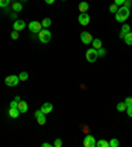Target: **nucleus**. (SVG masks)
<instances>
[{
  "label": "nucleus",
  "mask_w": 132,
  "mask_h": 147,
  "mask_svg": "<svg viewBox=\"0 0 132 147\" xmlns=\"http://www.w3.org/2000/svg\"><path fill=\"white\" fill-rule=\"evenodd\" d=\"M124 41H125V44H127V45H132V32H128V33H125Z\"/></svg>",
  "instance_id": "f3484780"
},
{
  "label": "nucleus",
  "mask_w": 132,
  "mask_h": 147,
  "mask_svg": "<svg viewBox=\"0 0 132 147\" xmlns=\"http://www.w3.org/2000/svg\"><path fill=\"white\" fill-rule=\"evenodd\" d=\"M98 51V57H103V56H106V49L105 48H99L96 49Z\"/></svg>",
  "instance_id": "393cba45"
},
{
  "label": "nucleus",
  "mask_w": 132,
  "mask_h": 147,
  "mask_svg": "<svg viewBox=\"0 0 132 147\" xmlns=\"http://www.w3.org/2000/svg\"><path fill=\"white\" fill-rule=\"evenodd\" d=\"M124 7H127V8H131V5H132V1L131 0H125L124 1V4H123Z\"/></svg>",
  "instance_id": "2f4dec72"
},
{
  "label": "nucleus",
  "mask_w": 132,
  "mask_h": 147,
  "mask_svg": "<svg viewBox=\"0 0 132 147\" xmlns=\"http://www.w3.org/2000/svg\"><path fill=\"white\" fill-rule=\"evenodd\" d=\"M24 1H27V0H24Z\"/></svg>",
  "instance_id": "4c0bfd02"
},
{
  "label": "nucleus",
  "mask_w": 132,
  "mask_h": 147,
  "mask_svg": "<svg viewBox=\"0 0 132 147\" xmlns=\"http://www.w3.org/2000/svg\"><path fill=\"white\" fill-rule=\"evenodd\" d=\"M24 28H25V21L24 20H16L13 23V31H24Z\"/></svg>",
  "instance_id": "9d476101"
},
{
  "label": "nucleus",
  "mask_w": 132,
  "mask_h": 147,
  "mask_svg": "<svg viewBox=\"0 0 132 147\" xmlns=\"http://www.w3.org/2000/svg\"><path fill=\"white\" fill-rule=\"evenodd\" d=\"M78 9L81 11V13L82 12H87L88 11V4L86 3V1H81V3L78 4Z\"/></svg>",
  "instance_id": "ddd939ff"
},
{
  "label": "nucleus",
  "mask_w": 132,
  "mask_h": 147,
  "mask_svg": "<svg viewBox=\"0 0 132 147\" xmlns=\"http://www.w3.org/2000/svg\"><path fill=\"white\" fill-rule=\"evenodd\" d=\"M124 102L127 106H132V97H127V98L124 99Z\"/></svg>",
  "instance_id": "cd10ccee"
},
{
  "label": "nucleus",
  "mask_w": 132,
  "mask_h": 147,
  "mask_svg": "<svg viewBox=\"0 0 132 147\" xmlns=\"http://www.w3.org/2000/svg\"><path fill=\"white\" fill-rule=\"evenodd\" d=\"M78 21H79V24L81 25H88V23H90V16H88L87 12H82V13H79V16H78Z\"/></svg>",
  "instance_id": "0eeeda50"
},
{
  "label": "nucleus",
  "mask_w": 132,
  "mask_h": 147,
  "mask_svg": "<svg viewBox=\"0 0 132 147\" xmlns=\"http://www.w3.org/2000/svg\"><path fill=\"white\" fill-rule=\"evenodd\" d=\"M128 17H129V8L124 7V5H122V7L118 9V12L115 13L116 21H119V23H123V24H124L125 21L128 20Z\"/></svg>",
  "instance_id": "f257e3e1"
},
{
  "label": "nucleus",
  "mask_w": 132,
  "mask_h": 147,
  "mask_svg": "<svg viewBox=\"0 0 132 147\" xmlns=\"http://www.w3.org/2000/svg\"><path fill=\"white\" fill-rule=\"evenodd\" d=\"M41 24H42V27H44V28H49L52 25V20L49 19V17H45L44 20L41 21Z\"/></svg>",
  "instance_id": "a211bd4d"
},
{
  "label": "nucleus",
  "mask_w": 132,
  "mask_h": 147,
  "mask_svg": "<svg viewBox=\"0 0 132 147\" xmlns=\"http://www.w3.org/2000/svg\"><path fill=\"white\" fill-rule=\"evenodd\" d=\"M118 9H119V7L116 4H111V5H110V12H111V13H116Z\"/></svg>",
  "instance_id": "5701e85b"
},
{
  "label": "nucleus",
  "mask_w": 132,
  "mask_h": 147,
  "mask_svg": "<svg viewBox=\"0 0 132 147\" xmlns=\"http://www.w3.org/2000/svg\"><path fill=\"white\" fill-rule=\"evenodd\" d=\"M53 146H54V147H61L62 146V139H60V138H56Z\"/></svg>",
  "instance_id": "a878e982"
},
{
  "label": "nucleus",
  "mask_w": 132,
  "mask_h": 147,
  "mask_svg": "<svg viewBox=\"0 0 132 147\" xmlns=\"http://www.w3.org/2000/svg\"><path fill=\"white\" fill-rule=\"evenodd\" d=\"M50 38H52V33H50V31H48V28H44V29H41V31L38 32V40H40V42H42V44L49 42Z\"/></svg>",
  "instance_id": "f03ea898"
},
{
  "label": "nucleus",
  "mask_w": 132,
  "mask_h": 147,
  "mask_svg": "<svg viewBox=\"0 0 132 147\" xmlns=\"http://www.w3.org/2000/svg\"><path fill=\"white\" fill-rule=\"evenodd\" d=\"M20 114H21L20 110L17 109V107H11V109H9V117H11V118H17Z\"/></svg>",
  "instance_id": "f8f14e48"
},
{
  "label": "nucleus",
  "mask_w": 132,
  "mask_h": 147,
  "mask_svg": "<svg viewBox=\"0 0 132 147\" xmlns=\"http://www.w3.org/2000/svg\"><path fill=\"white\" fill-rule=\"evenodd\" d=\"M28 28H29V31L33 32V33H38V32L42 29V24H41L40 21H31L29 25H28Z\"/></svg>",
  "instance_id": "39448f33"
},
{
  "label": "nucleus",
  "mask_w": 132,
  "mask_h": 147,
  "mask_svg": "<svg viewBox=\"0 0 132 147\" xmlns=\"http://www.w3.org/2000/svg\"><path fill=\"white\" fill-rule=\"evenodd\" d=\"M40 110L45 114V115H46V114H49V113H52V111H53V105H52L50 102H45L44 105L40 107Z\"/></svg>",
  "instance_id": "1a4fd4ad"
},
{
  "label": "nucleus",
  "mask_w": 132,
  "mask_h": 147,
  "mask_svg": "<svg viewBox=\"0 0 132 147\" xmlns=\"http://www.w3.org/2000/svg\"><path fill=\"white\" fill-rule=\"evenodd\" d=\"M125 111H127V114H128L129 118H132V106H127V109H125Z\"/></svg>",
  "instance_id": "c756f323"
},
{
  "label": "nucleus",
  "mask_w": 132,
  "mask_h": 147,
  "mask_svg": "<svg viewBox=\"0 0 132 147\" xmlns=\"http://www.w3.org/2000/svg\"><path fill=\"white\" fill-rule=\"evenodd\" d=\"M17 105H19V102H17V101H15V99H13V101L11 102V105H9V106H11V107H17Z\"/></svg>",
  "instance_id": "473e14b6"
},
{
  "label": "nucleus",
  "mask_w": 132,
  "mask_h": 147,
  "mask_svg": "<svg viewBox=\"0 0 132 147\" xmlns=\"http://www.w3.org/2000/svg\"><path fill=\"white\" fill-rule=\"evenodd\" d=\"M36 119H37V123H38V125H45V123H46V117H45V114H42V115L37 117Z\"/></svg>",
  "instance_id": "aec40b11"
},
{
  "label": "nucleus",
  "mask_w": 132,
  "mask_h": 147,
  "mask_svg": "<svg viewBox=\"0 0 132 147\" xmlns=\"http://www.w3.org/2000/svg\"><path fill=\"white\" fill-rule=\"evenodd\" d=\"M109 144H110V147H119V140L116 138H112L109 142Z\"/></svg>",
  "instance_id": "412c9836"
},
{
  "label": "nucleus",
  "mask_w": 132,
  "mask_h": 147,
  "mask_svg": "<svg viewBox=\"0 0 132 147\" xmlns=\"http://www.w3.org/2000/svg\"><path fill=\"white\" fill-rule=\"evenodd\" d=\"M124 1L125 0H114V4H116V5H123V4H124Z\"/></svg>",
  "instance_id": "7c9ffc66"
},
{
  "label": "nucleus",
  "mask_w": 132,
  "mask_h": 147,
  "mask_svg": "<svg viewBox=\"0 0 132 147\" xmlns=\"http://www.w3.org/2000/svg\"><path fill=\"white\" fill-rule=\"evenodd\" d=\"M83 146L85 147H95L96 146V140L92 135H86L83 139Z\"/></svg>",
  "instance_id": "423d86ee"
},
{
  "label": "nucleus",
  "mask_w": 132,
  "mask_h": 147,
  "mask_svg": "<svg viewBox=\"0 0 132 147\" xmlns=\"http://www.w3.org/2000/svg\"><path fill=\"white\" fill-rule=\"evenodd\" d=\"M96 146H98V147H110V144H109V142H107V140L99 139L98 142H96Z\"/></svg>",
  "instance_id": "6ab92c4d"
},
{
  "label": "nucleus",
  "mask_w": 132,
  "mask_h": 147,
  "mask_svg": "<svg viewBox=\"0 0 132 147\" xmlns=\"http://www.w3.org/2000/svg\"><path fill=\"white\" fill-rule=\"evenodd\" d=\"M11 38H13V40H17V38H19V32H17V31L12 32V33H11Z\"/></svg>",
  "instance_id": "c85d7f7f"
},
{
  "label": "nucleus",
  "mask_w": 132,
  "mask_h": 147,
  "mask_svg": "<svg viewBox=\"0 0 132 147\" xmlns=\"http://www.w3.org/2000/svg\"><path fill=\"white\" fill-rule=\"evenodd\" d=\"M119 37L122 38V40H124V37H125V33H124V32H122V31H120V33H119Z\"/></svg>",
  "instance_id": "72a5a7b5"
},
{
  "label": "nucleus",
  "mask_w": 132,
  "mask_h": 147,
  "mask_svg": "<svg viewBox=\"0 0 132 147\" xmlns=\"http://www.w3.org/2000/svg\"><path fill=\"white\" fill-rule=\"evenodd\" d=\"M92 48H95V49H99V48H102V41L99 40V38H92Z\"/></svg>",
  "instance_id": "dca6fc26"
},
{
  "label": "nucleus",
  "mask_w": 132,
  "mask_h": 147,
  "mask_svg": "<svg viewBox=\"0 0 132 147\" xmlns=\"http://www.w3.org/2000/svg\"><path fill=\"white\" fill-rule=\"evenodd\" d=\"M62 1H65V0H62Z\"/></svg>",
  "instance_id": "58836bf2"
},
{
  "label": "nucleus",
  "mask_w": 132,
  "mask_h": 147,
  "mask_svg": "<svg viewBox=\"0 0 132 147\" xmlns=\"http://www.w3.org/2000/svg\"><path fill=\"white\" fill-rule=\"evenodd\" d=\"M8 4H9V0H0V7H1V8L7 7Z\"/></svg>",
  "instance_id": "bb28decb"
},
{
  "label": "nucleus",
  "mask_w": 132,
  "mask_h": 147,
  "mask_svg": "<svg viewBox=\"0 0 132 147\" xmlns=\"http://www.w3.org/2000/svg\"><path fill=\"white\" fill-rule=\"evenodd\" d=\"M19 81H20V78H19V76H8V77H5V80H4V82H5V85L7 86H16L19 85Z\"/></svg>",
  "instance_id": "20e7f679"
},
{
  "label": "nucleus",
  "mask_w": 132,
  "mask_h": 147,
  "mask_svg": "<svg viewBox=\"0 0 132 147\" xmlns=\"http://www.w3.org/2000/svg\"><path fill=\"white\" fill-rule=\"evenodd\" d=\"M122 32H124V33H128V32H131V27H129L128 24H123Z\"/></svg>",
  "instance_id": "b1692460"
},
{
  "label": "nucleus",
  "mask_w": 132,
  "mask_h": 147,
  "mask_svg": "<svg viewBox=\"0 0 132 147\" xmlns=\"http://www.w3.org/2000/svg\"><path fill=\"white\" fill-rule=\"evenodd\" d=\"M17 109L20 110V113H27L28 111V103L25 101H20L17 105Z\"/></svg>",
  "instance_id": "9b49d317"
},
{
  "label": "nucleus",
  "mask_w": 132,
  "mask_h": 147,
  "mask_svg": "<svg viewBox=\"0 0 132 147\" xmlns=\"http://www.w3.org/2000/svg\"><path fill=\"white\" fill-rule=\"evenodd\" d=\"M12 11H15V12H20V11H23V4L19 3V1L13 3L12 4Z\"/></svg>",
  "instance_id": "4468645a"
},
{
  "label": "nucleus",
  "mask_w": 132,
  "mask_h": 147,
  "mask_svg": "<svg viewBox=\"0 0 132 147\" xmlns=\"http://www.w3.org/2000/svg\"><path fill=\"white\" fill-rule=\"evenodd\" d=\"M52 146H53V144L46 143V142H45V143H42V147H52Z\"/></svg>",
  "instance_id": "f704fd0d"
},
{
  "label": "nucleus",
  "mask_w": 132,
  "mask_h": 147,
  "mask_svg": "<svg viewBox=\"0 0 132 147\" xmlns=\"http://www.w3.org/2000/svg\"><path fill=\"white\" fill-rule=\"evenodd\" d=\"M15 101H17V102H20V101H21V98H20V97H19V96H16V97H15Z\"/></svg>",
  "instance_id": "e433bc0d"
},
{
  "label": "nucleus",
  "mask_w": 132,
  "mask_h": 147,
  "mask_svg": "<svg viewBox=\"0 0 132 147\" xmlns=\"http://www.w3.org/2000/svg\"><path fill=\"white\" fill-rule=\"evenodd\" d=\"M86 60H87L88 62H95L96 61V58H98V51L95 48H91L88 49L87 52H86Z\"/></svg>",
  "instance_id": "7ed1b4c3"
},
{
  "label": "nucleus",
  "mask_w": 132,
  "mask_h": 147,
  "mask_svg": "<svg viewBox=\"0 0 132 147\" xmlns=\"http://www.w3.org/2000/svg\"><path fill=\"white\" fill-rule=\"evenodd\" d=\"M28 77H29V74H28L27 72H21L20 74H19V78H20V81H27Z\"/></svg>",
  "instance_id": "4be33fe9"
},
{
  "label": "nucleus",
  "mask_w": 132,
  "mask_h": 147,
  "mask_svg": "<svg viewBox=\"0 0 132 147\" xmlns=\"http://www.w3.org/2000/svg\"><path fill=\"white\" fill-rule=\"evenodd\" d=\"M45 3L46 4H53L54 3V0H45Z\"/></svg>",
  "instance_id": "c9c22d12"
},
{
  "label": "nucleus",
  "mask_w": 132,
  "mask_h": 147,
  "mask_svg": "<svg viewBox=\"0 0 132 147\" xmlns=\"http://www.w3.org/2000/svg\"><path fill=\"white\" fill-rule=\"evenodd\" d=\"M81 41L83 44H91L92 42V36L88 32H82L81 33Z\"/></svg>",
  "instance_id": "6e6552de"
},
{
  "label": "nucleus",
  "mask_w": 132,
  "mask_h": 147,
  "mask_svg": "<svg viewBox=\"0 0 132 147\" xmlns=\"http://www.w3.org/2000/svg\"><path fill=\"white\" fill-rule=\"evenodd\" d=\"M125 109H127V105H125V102H119L118 105H116V110H118L119 113H123V111H125Z\"/></svg>",
  "instance_id": "2eb2a0df"
}]
</instances>
